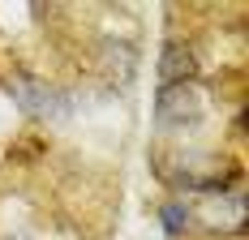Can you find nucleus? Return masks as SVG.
Wrapping results in <instances>:
<instances>
[{"mask_svg":"<svg viewBox=\"0 0 249 240\" xmlns=\"http://www.w3.org/2000/svg\"><path fill=\"white\" fill-rule=\"evenodd\" d=\"M198 116H202V99L194 90V82L163 86L155 95V120H159V129H185V124H198Z\"/></svg>","mask_w":249,"mask_h":240,"instance_id":"nucleus-1","label":"nucleus"},{"mask_svg":"<svg viewBox=\"0 0 249 240\" xmlns=\"http://www.w3.org/2000/svg\"><path fill=\"white\" fill-rule=\"evenodd\" d=\"M13 95H18V103H22L26 116H39V120H65L69 112H73L69 95H60L56 86L35 82V77H18V82H13Z\"/></svg>","mask_w":249,"mask_h":240,"instance_id":"nucleus-2","label":"nucleus"},{"mask_svg":"<svg viewBox=\"0 0 249 240\" xmlns=\"http://www.w3.org/2000/svg\"><path fill=\"white\" fill-rule=\"evenodd\" d=\"M194 73H198V56L189 43H168L163 56H159V77H163V86H180V82H194Z\"/></svg>","mask_w":249,"mask_h":240,"instance_id":"nucleus-3","label":"nucleus"},{"mask_svg":"<svg viewBox=\"0 0 249 240\" xmlns=\"http://www.w3.org/2000/svg\"><path fill=\"white\" fill-rule=\"evenodd\" d=\"M202 223H206V227H224V232H241V223H245V202H241V193H219V197H211V202L202 206Z\"/></svg>","mask_w":249,"mask_h":240,"instance_id":"nucleus-4","label":"nucleus"},{"mask_svg":"<svg viewBox=\"0 0 249 240\" xmlns=\"http://www.w3.org/2000/svg\"><path fill=\"white\" fill-rule=\"evenodd\" d=\"M189 219L194 215H189L180 202H168V206H163V227H168V236H180V232L189 227Z\"/></svg>","mask_w":249,"mask_h":240,"instance_id":"nucleus-5","label":"nucleus"},{"mask_svg":"<svg viewBox=\"0 0 249 240\" xmlns=\"http://www.w3.org/2000/svg\"><path fill=\"white\" fill-rule=\"evenodd\" d=\"M9 240H30V236H9Z\"/></svg>","mask_w":249,"mask_h":240,"instance_id":"nucleus-6","label":"nucleus"}]
</instances>
